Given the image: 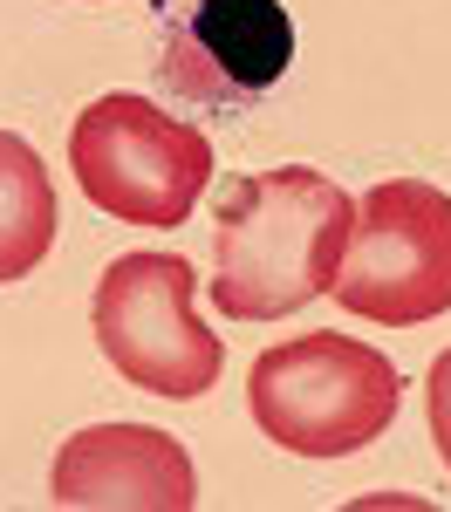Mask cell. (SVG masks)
Returning <instances> with one entry per match:
<instances>
[{
  "label": "cell",
  "mask_w": 451,
  "mask_h": 512,
  "mask_svg": "<svg viewBox=\"0 0 451 512\" xmlns=\"http://www.w3.org/2000/svg\"><path fill=\"white\" fill-rule=\"evenodd\" d=\"M424 396H431V444H438V458H445V472H451V349L431 362Z\"/></svg>",
  "instance_id": "cell-9"
},
{
  "label": "cell",
  "mask_w": 451,
  "mask_h": 512,
  "mask_svg": "<svg viewBox=\"0 0 451 512\" xmlns=\"http://www.w3.org/2000/svg\"><path fill=\"white\" fill-rule=\"evenodd\" d=\"M192 267L178 253H123L110 274L96 280V349L110 355L123 383L151 396H205L226 369V342L192 315Z\"/></svg>",
  "instance_id": "cell-5"
},
{
  "label": "cell",
  "mask_w": 451,
  "mask_h": 512,
  "mask_svg": "<svg viewBox=\"0 0 451 512\" xmlns=\"http://www.w3.org/2000/svg\"><path fill=\"white\" fill-rule=\"evenodd\" d=\"M55 246V185L28 137L0 130V287L28 280Z\"/></svg>",
  "instance_id": "cell-8"
},
{
  "label": "cell",
  "mask_w": 451,
  "mask_h": 512,
  "mask_svg": "<svg viewBox=\"0 0 451 512\" xmlns=\"http://www.w3.org/2000/svg\"><path fill=\"white\" fill-rule=\"evenodd\" d=\"M158 76L192 103H253L294 62V21L281 0H158Z\"/></svg>",
  "instance_id": "cell-6"
},
{
  "label": "cell",
  "mask_w": 451,
  "mask_h": 512,
  "mask_svg": "<svg viewBox=\"0 0 451 512\" xmlns=\"http://www.w3.org/2000/svg\"><path fill=\"white\" fill-rule=\"evenodd\" d=\"M328 294L383 328L438 321L451 308V198L431 178H383L356 205Z\"/></svg>",
  "instance_id": "cell-4"
},
{
  "label": "cell",
  "mask_w": 451,
  "mask_h": 512,
  "mask_svg": "<svg viewBox=\"0 0 451 512\" xmlns=\"http://www.w3.org/2000/svg\"><path fill=\"white\" fill-rule=\"evenodd\" d=\"M404 376L383 349L356 335H294L260 349L246 369L253 424L294 458H349L390 431Z\"/></svg>",
  "instance_id": "cell-2"
},
{
  "label": "cell",
  "mask_w": 451,
  "mask_h": 512,
  "mask_svg": "<svg viewBox=\"0 0 451 512\" xmlns=\"http://www.w3.org/2000/svg\"><path fill=\"white\" fill-rule=\"evenodd\" d=\"M48 499L69 512H192L199 478L171 431L151 424H89L62 437Z\"/></svg>",
  "instance_id": "cell-7"
},
{
  "label": "cell",
  "mask_w": 451,
  "mask_h": 512,
  "mask_svg": "<svg viewBox=\"0 0 451 512\" xmlns=\"http://www.w3.org/2000/svg\"><path fill=\"white\" fill-rule=\"evenodd\" d=\"M69 171L123 226H185L212 185V144L144 96H96L69 130Z\"/></svg>",
  "instance_id": "cell-3"
},
{
  "label": "cell",
  "mask_w": 451,
  "mask_h": 512,
  "mask_svg": "<svg viewBox=\"0 0 451 512\" xmlns=\"http://www.w3.org/2000/svg\"><path fill=\"white\" fill-rule=\"evenodd\" d=\"M356 226V198L308 164L253 171L226 185L219 205V274L212 301L226 321H281L335 287L342 246Z\"/></svg>",
  "instance_id": "cell-1"
}]
</instances>
